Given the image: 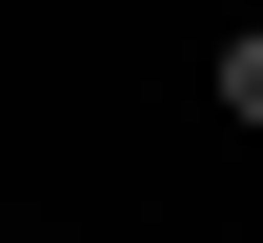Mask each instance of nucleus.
<instances>
[{"instance_id": "obj_1", "label": "nucleus", "mask_w": 263, "mask_h": 243, "mask_svg": "<svg viewBox=\"0 0 263 243\" xmlns=\"http://www.w3.org/2000/svg\"><path fill=\"white\" fill-rule=\"evenodd\" d=\"M223 122H263V21H243V41H223Z\"/></svg>"}]
</instances>
